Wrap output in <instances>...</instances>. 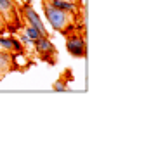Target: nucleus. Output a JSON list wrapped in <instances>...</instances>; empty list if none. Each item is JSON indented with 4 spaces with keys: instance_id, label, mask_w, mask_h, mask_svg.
<instances>
[{
    "instance_id": "1",
    "label": "nucleus",
    "mask_w": 151,
    "mask_h": 152,
    "mask_svg": "<svg viewBox=\"0 0 151 152\" xmlns=\"http://www.w3.org/2000/svg\"><path fill=\"white\" fill-rule=\"evenodd\" d=\"M44 14L47 18L49 24L52 26V29H56L59 33H68V29L75 26V16L73 14L57 9V7H52L47 2H44Z\"/></svg>"
},
{
    "instance_id": "2",
    "label": "nucleus",
    "mask_w": 151,
    "mask_h": 152,
    "mask_svg": "<svg viewBox=\"0 0 151 152\" xmlns=\"http://www.w3.org/2000/svg\"><path fill=\"white\" fill-rule=\"evenodd\" d=\"M66 50L71 54L73 57H84L85 52H87V45H85V40L84 37H80V35H70L66 38Z\"/></svg>"
},
{
    "instance_id": "3",
    "label": "nucleus",
    "mask_w": 151,
    "mask_h": 152,
    "mask_svg": "<svg viewBox=\"0 0 151 152\" xmlns=\"http://www.w3.org/2000/svg\"><path fill=\"white\" fill-rule=\"evenodd\" d=\"M31 43H33V47L37 50V54L44 61H47L49 57H56V47H54V43L47 37H40L37 40H33Z\"/></svg>"
},
{
    "instance_id": "4",
    "label": "nucleus",
    "mask_w": 151,
    "mask_h": 152,
    "mask_svg": "<svg viewBox=\"0 0 151 152\" xmlns=\"http://www.w3.org/2000/svg\"><path fill=\"white\" fill-rule=\"evenodd\" d=\"M23 14H24V19H26V23H28L30 26H33V28H37L44 37H47V29H45V24H44V21L42 18L38 16L35 10L30 7V4H26L24 7H23Z\"/></svg>"
},
{
    "instance_id": "5",
    "label": "nucleus",
    "mask_w": 151,
    "mask_h": 152,
    "mask_svg": "<svg viewBox=\"0 0 151 152\" xmlns=\"http://www.w3.org/2000/svg\"><path fill=\"white\" fill-rule=\"evenodd\" d=\"M0 12L5 19V23L18 21V12H16V5L12 0H0Z\"/></svg>"
},
{
    "instance_id": "6",
    "label": "nucleus",
    "mask_w": 151,
    "mask_h": 152,
    "mask_svg": "<svg viewBox=\"0 0 151 152\" xmlns=\"http://www.w3.org/2000/svg\"><path fill=\"white\" fill-rule=\"evenodd\" d=\"M44 2L50 4L52 7L66 10L70 14H73V16H78V10H80L78 9V4H76V2H71V0H44Z\"/></svg>"
},
{
    "instance_id": "7",
    "label": "nucleus",
    "mask_w": 151,
    "mask_h": 152,
    "mask_svg": "<svg viewBox=\"0 0 151 152\" xmlns=\"http://www.w3.org/2000/svg\"><path fill=\"white\" fill-rule=\"evenodd\" d=\"M0 47L7 52H23V43L12 37H0Z\"/></svg>"
},
{
    "instance_id": "8",
    "label": "nucleus",
    "mask_w": 151,
    "mask_h": 152,
    "mask_svg": "<svg viewBox=\"0 0 151 152\" xmlns=\"http://www.w3.org/2000/svg\"><path fill=\"white\" fill-rule=\"evenodd\" d=\"M14 69L12 66V54L7 50H0V78L4 75H7Z\"/></svg>"
},
{
    "instance_id": "9",
    "label": "nucleus",
    "mask_w": 151,
    "mask_h": 152,
    "mask_svg": "<svg viewBox=\"0 0 151 152\" xmlns=\"http://www.w3.org/2000/svg\"><path fill=\"white\" fill-rule=\"evenodd\" d=\"M24 35H26L31 42H33V40H37V38H40V37H44V35H42L37 28H33V26H30V24L24 28Z\"/></svg>"
},
{
    "instance_id": "10",
    "label": "nucleus",
    "mask_w": 151,
    "mask_h": 152,
    "mask_svg": "<svg viewBox=\"0 0 151 152\" xmlns=\"http://www.w3.org/2000/svg\"><path fill=\"white\" fill-rule=\"evenodd\" d=\"M5 19H4V16H2V12H0V28H5Z\"/></svg>"
},
{
    "instance_id": "11",
    "label": "nucleus",
    "mask_w": 151,
    "mask_h": 152,
    "mask_svg": "<svg viewBox=\"0 0 151 152\" xmlns=\"http://www.w3.org/2000/svg\"><path fill=\"white\" fill-rule=\"evenodd\" d=\"M23 2H24V4H31V2H33V0H23Z\"/></svg>"
}]
</instances>
